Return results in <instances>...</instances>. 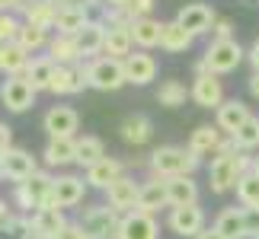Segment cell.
<instances>
[{
    "label": "cell",
    "instance_id": "cell-45",
    "mask_svg": "<svg viewBox=\"0 0 259 239\" xmlns=\"http://www.w3.org/2000/svg\"><path fill=\"white\" fill-rule=\"evenodd\" d=\"M246 211V239H259V207H243Z\"/></svg>",
    "mask_w": 259,
    "mask_h": 239
},
{
    "label": "cell",
    "instance_id": "cell-44",
    "mask_svg": "<svg viewBox=\"0 0 259 239\" xmlns=\"http://www.w3.org/2000/svg\"><path fill=\"white\" fill-rule=\"evenodd\" d=\"M125 10H128V16H132V19H144V16H151L154 0H132Z\"/></svg>",
    "mask_w": 259,
    "mask_h": 239
},
{
    "label": "cell",
    "instance_id": "cell-6",
    "mask_svg": "<svg viewBox=\"0 0 259 239\" xmlns=\"http://www.w3.org/2000/svg\"><path fill=\"white\" fill-rule=\"evenodd\" d=\"M0 102H4L7 112H26V108L35 105V89L29 80L23 77H7L4 83H0Z\"/></svg>",
    "mask_w": 259,
    "mask_h": 239
},
{
    "label": "cell",
    "instance_id": "cell-5",
    "mask_svg": "<svg viewBox=\"0 0 259 239\" xmlns=\"http://www.w3.org/2000/svg\"><path fill=\"white\" fill-rule=\"evenodd\" d=\"M246 57V51L240 48V42H211L208 45V51L202 54V61H205V71L208 74H214V77H221V74H231L240 67V61Z\"/></svg>",
    "mask_w": 259,
    "mask_h": 239
},
{
    "label": "cell",
    "instance_id": "cell-49",
    "mask_svg": "<svg viewBox=\"0 0 259 239\" xmlns=\"http://www.w3.org/2000/svg\"><path fill=\"white\" fill-rule=\"evenodd\" d=\"M13 220V211H10V204L7 201H0V233L7 230V223Z\"/></svg>",
    "mask_w": 259,
    "mask_h": 239
},
{
    "label": "cell",
    "instance_id": "cell-23",
    "mask_svg": "<svg viewBox=\"0 0 259 239\" xmlns=\"http://www.w3.org/2000/svg\"><path fill=\"white\" fill-rule=\"evenodd\" d=\"M48 57L58 64V67H74L83 61L80 48H77V38L74 35H55L52 42H48Z\"/></svg>",
    "mask_w": 259,
    "mask_h": 239
},
{
    "label": "cell",
    "instance_id": "cell-18",
    "mask_svg": "<svg viewBox=\"0 0 259 239\" xmlns=\"http://www.w3.org/2000/svg\"><path fill=\"white\" fill-rule=\"evenodd\" d=\"M106 23L103 19H90V23L77 32V48H80V54H83V61H93V57L99 51H106Z\"/></svg>",
    "mask_w": 259,
    "mask_h": 239
},
{
    "label": "cell",
    "instance_id": "cell-10",
    "mask_svg": "<svg viewBox=\"0 0 259 239\" xmlns=\"http://www.w3.org/2000/svg\"><path fill=\"white\" fill-rule=\"evenodd\" d=\"M176 23L183 29H189V32L198 38V35L211 32L214 23H218V16H214V7H208V4H186V7H179Z\"/></svg>",
    "mask_w": 259,
    "mask_h": 239
},
{
    "label": "cell",
    "instance_id": "cell-12",
    "mask_svg": "<svg viewBox=\"0 0 259 239\" xmlns=\"http://www.w3.org/2000/svg\"><path fill=\"white\" fill-rule=\"evenodd\" d=\"M42 125L48 131V141H55V137H74V131L80 128V115L71 105H52L45 112Z\"/></svg>",
    "mask_w": 259,
    "mask_h": 239
},
{
    "label": "cell",
    "instance_id": "cell-50",
    "mask_svg": "<svg viewBox=\"0 0 259 239\" xmlns=\"http://www.w3.org/2000/svg\"><path fill=\"white\" fill-rule=\"evenodd\" d=\"M38 4H42V0H16V7H13V13H29V10H35Z\"/></svg>",
    "mask_w": 259,
    "mask_h": 239
},
{
    "label": "cell",
    "instance_id": "cell-19",
    "mask_svg": "<svg viewBox=\"0 0 259 239\" xmlns=\"http://www.w3.org/2000/svg\"><path fill=\"white\" fill-rule=\"evenodd\" d=\"M125 80L135 86H147L151 80H157V61L147 51H132L125 57Z\"/></svg>",
    "mask_w": 259,
    "mask_h": 239
},
{
    "label": "cell",
    "instance_id": "cell-4",
    "mask_svg": "<svg viewBox=\"0 0 259 239\" xmlns=\"http://www.w3.org/2000/svg\"><path fill=\"white\" fill-rule=\"evenodd\" d=\"M122 217H125V214H118L115 207L99 204V207H87V211H83L80 226H83L87 239H118Z\"/></svg>",
    "mask_w": 259,
    "mask_h": 239
},
{
    "label": "cell",
    "instance_id": "cell-39",
    "mask_svg": "<svg viewBox=\"0 0 259 239\" xmlns=\"http://www.w3.org/2000/svg\"><path fill=\"white\" fill-rule=\"evenodd\" d=\"M234 144H237V150H243V153L256 150L259 147V115H250V122L234 134Z\"/></svg>",
    "mask_w": 259,
    "mask_h": 239
},
{
    "label": "cell",
    "instance_id": "cell-28",
    "mask_svg": "<svg viewBox=\"0 0 259 239\" xmlns=\"http://www.w3.org/2000/svg\"><path fill=\"white\" fill-rule=\"evenodd\" d=\"M64 226H67V220H64L61 207H38V211L32 214V230L42 233L45 239H55Z\"/></svg>",
    "mask_w": 259,
    "mask_h": 239
},
{
    "label": "cell",
    "instance_id": "cell-33",
    "mask_svg": "<svg viewBox=\"0 0 259 239\" xmlns=\"http://www.w3.org/2000/svg\"><path fill=\"white\" fill-rule=\"evenodd\" d=\"M192 42H195V35L189 32V29H183V26L176 23V19L163 26V42H160V48H163V51H170V54L189 51V48H192Z\"/></svg>",
    "mask_w": 259,
    "mask_h": 239
},
{
    "label": "cell",
    "instance_id": "cell-11",
    "mask_svg": "<svg viewBox=\"0 0 259 239\" xmlns=\"http://www.w3.org/2000/svg\"><path fill=\"white\" fill-rule=\"evenodd\" d=\"M138 198H141V185H138L132 175L115 178V182L106 188V201H109V207H115L118 214L138 211Z\"/></svg>",
    "mask_w": 259,
    "mask_h": 239
},
{
    "label": "cell",
    "instance_id": "cell-2",
    "mask_svg": "<svg viewBox=\"0 0 259 239\" xmlns=\"http://www.w3.org/2000/svg\"><path fill=\"white\" fill-rule=\"evenodd\" d=\"M52 185H55V178L38 169L32 178H26V182L13 185V204H16L23 214H29V211L35 214L38 207L48 204V198H52Z\"/></svg>",
    "mask_w": 259,
    "mask_h": 239
},
{
    "label": "cell",
    "instance_id": "cell-14",
    "mask_svg": "<svg viewBox=\"0 0 259 239\" xmlns=\"http://www.w3.org/2000/svg\"><path fill=\"white\" fill-rule=\"evenodd\" d=\"M118 239H160V226H157L154 214L144 211H132L122 217V226H118Z\"/></svg>",
    "mask_w": 259,
    "mask_h": 239
},
{
    "label": "cell",
    "instance_id": "cell-40",
    "mask_svg": "<svg viewBox=\"0 0 259 239\" xmlns=\"http://www.w3.org/2000/svg\"><path fill=\"white\" fill-rule=\"evenodd\" d=\"M237 201L243 207H259V175L256 172H246L237 182Z\"/></svg>",
    "mask_w": 259,
    "mask_h": 239
},
{
    "label": "cell",
    "instance_id": "cell-24",
    "mask_svg": "<svg viewBox=\"0 0 259 239\" xmlns=\"http://www.w3.org/2000/svg\"><path fill=\"white\" fill-rule=\"evenodd\" d=\"M214 230L224 239H246V211L243 207H224L214 220Z\"/></svg>",
    "mask_w": 259,
    "mask_h": 239
},
{
    "label": "cell",
    "instance_id": "cell-15",
    "mask_svg": "<svg viewBox=\"0 0 259 239\" xmlns=\"http://www.w3.org/2000/svg\"><path fill=\"white\" fill-rule=\"evenodd\" d=\"M192 102L195 105H202V108H221L224 105V86H221V80H218L214 74H202V77H195L192 80Z\"/></svg>",
    "mask_w": 259,
    "mask_h": 239
},
{
    "label": "cell",
    "instance_id": "cell-46",
    "mask_svg": "<svg viewBox=\"0 0 259 239\" xmlns=\"http://www.w3.org/2000/svg\"><path fill=\"white\" fill-rule=\"evenodd\" d=\"M55 239H87V233H83V226H80V223H67Z\"/></svg>",
    "mask_w": 259,
    "mask_h": 239
},
{
    "label": "cell",
    "instance_id": "cell-22",
    "mask_svg": "<svg viewBox=\"0 0 259 239\" xmlns=\"http://www.w3.org/2000/svg\"><path fill=\"white\" fill-rule=\"evenodd\" d=\"M122 175H125V166L118 163L115 156H106V159H99L96 166L87 169V185L90 188H103L106 192V188L112 185L115 178H122Z\"/></svg>",
    "mask_w": 259,
    "mask_h": 239
},
{
    "label": "cell",
    "instance_id": "cell-17",
    "mask_svg": "<svg viewBox=\"0 0 259 239\" xmlns=\"http://www.w3.org/2000/svg\"><path fill=\"white\" fill-rule=\"evenodd\" d=\"M250 105L246 102H240V99H227V102L214 112V125L221 128V134H227V137H234L240 128L250 122Z\"/></svg>",
    "mask_w": 259,
    "mask_h": 239
},
{
    "label": "cell",
    "instance_id": "cell-30",
    "mask_svg": "<svg viewBox=\"0 0 259 239\" xmlns=\"http://www.w3.org/2000/svg\"><path fill=\"white\" fill-rule=\"evenodd\" d=\"M55 71H58V64H55L48 54H42V57H32V61H29L23 80H29V83H32V89L38 93V89H48V86H52Z\"/></svg>",
    "mask_w": 259,
    "mask_h": 239
},
{
    "label": "cell",
    "instance_id": "cell-47",
    "mask_svg": "<svg viewBox=\"0 0 259 239\" xmlns=\"http://www.w3.org/2000/svg\"><path fill=\"white\" fill-rule=\"evenodd\" d=\"M10 147H13V128L7 122H0V153H7Z\"/></svg>",
    "mask_w": 259,
    "mask_h": 239
},
{
    "label": "cell",
    "instance_id": "cell-35",
    "mask_svg": "<svg viewBox=\"0 0 259 239\" xmlns=\"http://www.w3.org/2000/svg\"><path fill=\"white\" fill-rule=\"evenodd\" d=\"M186 99H192V89H186L183 80H163L160 89H157V102L166 105V108L186 105Z\"/></svg>",
    "mask_w": 259,
    "mask_h": 239
},
{
    "label": "cell",
    "instance_id": "cell-13",
    "mask_svg": "<svg viewBox=\"0 0 259 239\" xmlns=\"http://www.w3.org/2000/svg\"><path fill=\"white\" fill-rule=\"evenodd\" d=\"M35 172H38V166H35V156L29 153V150H23V147H10V150L4 153V175L13 185L32 178Z\"/></svg>",
    "mask_w": 259,
    "mask_h": 239
},
{
    "label": "cell",
    "instance_id": "cell-8",
    "mask_svg": "<svg viewBox=\"0 0 259 239\" xmlns=\"http://www.w3.org/2000/svg\"><path fill=\"white\" fill-rule=\"evenodd\" d=\"M166 226L183 236V239H195L205 230V211L198 204H186V207H170V217H166Z\"/></svg>",
    "mask_w": 259,
    "mask_h": 239
},
{
    "label": "cell",
    "instance_id": "cell-58",
    "mask_svg": "<svg viewBox=\"0 0 259 239\" xmlns=\"http://www.w3.org/2000/svg\"><path fill=\"white\" fill-rule=\"evenodd\" d=\"M253 172H256V175H259V156H256V159H253Z\"/></svg>",
    "mask_w": 259,
    "mask_h": 239
},
{
    "label": "cell",
    "instance_id": "cell-1",
    "mask_svg": "<svg viewBox=\"0 0 259 239\" xmlns=\"http://www.w3.org/2000/svg\"><path fill=\"white\" fill-rule=\"evenodd\" d=\"M147 166H151L154 178H173V175H192L198 166H202V156L189 147H157V150L147 156Z\"/></svg>",
    "mask_w": 259,
    "mask_h": 239
},
{
    "label": "cell",
    "instance_id": "cell-27",
    "mask_svg": "<svg viewBox=\"0 0 259 239\" xmlns=\"http://www.w3.org/2000/svg\"><path fill=\"white\" fill-rule=\"evenodd\" d=\"M90 23V10L83 7H67V4H58V35H77L80 29Z\"/></svg>",
    "mask_w": 259,
    "mask_h": 239
},
{
    "label": "cell",
    "instance_id": "cell-32",
    "mask_svg": "<svg viewBox=\"0 0 259 239\" xmlns=\"http://www.w3.org/2000/svg\"><path fill=\"white\" fill-rule=\"evenodd\" d=\"M135 51V38H132V26H122V29H109L106 32V51L109 57H118V61H125L128 54Z\"/></svg>",
    "mask_w": 259,
    "mask_h": 239
},
{
    "label": "cell",
    "instance_id": "cell-16",
    "mask_svg": "<svg viewBox=\"0 0 259 239\" xmlns=\"http://www.w3.org/2000/svg\"><path fill=\"white\" fill-rule=\"evenodd\" d=\"M90 86V80H87V64H74V67H58L55 77H52V93L58 96H74V93H83V89Z\"/></svg>",
    "mask_w": 259,
    "mask_h": 239
},
{
    "label": "cell",
    "instance_id": "cell-31",
    "mask_svg": "<svg viewBox=\"0 0 259 239\" xmlns=\"http://www.w3.org/2000/svg\"><path fill=\"white\" fill-rule=\"evenodd\" d=\"M122 141L125 144H135V147H141L151 141V134H154V125H151V118L147 115H128L125 122H122Z\"/></svg>",
    "mask_w": 259,
    "mask_h": 239
},
{
    "label": "cell",
    "instance_id": "cell-7",
    "mask_svg": "<svg viewBox=\"0 0 259 239\" xmlns=\"http://www.w3.org/2000/svg\"><path fill=\"white\" fill-rule=\"evenodd\" d=\"M87 178L80 175H58L55 178V185H52V198H48V204L45 207H77L83 201V195H87Z\"/></svg>",
    "mask_w": 259,
    "mask_h": 239
},
{
    "label": "cell",
    "instance_id": "cell-57",
    "mask_svg": "<svg viewBox=\"0 0 259 239\" xmlns=\"http://www.w3.org/2000/svg\"><path fill=\"white\" fill-rule=\"evenodd\" d=\"M0 178H7V175H4V153H0Z\"/></svg>",
    "mask_w": 259,
    "mask_h": 239
},
{
    "label": "cell",
    "instance_id": "cell-43",
    "mask_svg": "<svg viewBox=\"0 0 259 239\" xmlns=\"http://www.w3.org/2000/svg\"><path fill=\"white\" fill-rule=\"evenodd\" d=\"M211 42H234V23H231V19H218V23H214Z\"/></svg>",
    "mask_w": 259,
    "mask_h": 239
},
{
    "label": "cell",
    "instance_id": "cell-36",
    "mask_svg": "<svg viewBox=\"0 0 259 239\" xmlns=\"http://www.w3.org/2000/svg\"><path fill=\"white\" fill-rule=\"evenodd\" d=\"M48 32L45 29H35V26H29V23H23V29H19V35H16V45L23 48L26 54H35L38 48H48Z\"/></svg>",
    "mask_w": 259,
    "mask_h": 239
},
{
    "label": "cell",
    "instance_id": "cell-41",
    "mask_svg": "<svg viewBox=\"0 0 259 239\" xmlns=\"http://www.w3.org/2000/svg\"><path fill=\"white\" fill-rule=\"evenodd\" d=\"M19 29H23V23L16 19V13H0V42L4 45H13Z\"/></svg>",
    "mask_w": 259,
    "mask_h": 239
},
{
    "label": "cell",
    "instance_id": "cell-26",
    "mask_svg": "<svg viewBox=\"0 0 259 239\" xmlns=\"http://www.w3.org/2000/svg\"><path fill=\"white\" fill-rule=\"evenodd\" d=\"M160 207H170V198H166V185H163V178H151V182H144V185H141L138 211H144V214H157Z\"/></svg>",
    "mask_w": 259,
    "mask_h": 239
},
{
    "label": "cell",
    "instance_id": "cell-51",
    "mask_svg": "<svg viewBox=\"0 0 259 239\" xmlns=\"http://www.w3.org/2000/svg\"><path fill=\"white\" fill-rule=\"evenodd\" d=\"M195 239H224V236H221V233H218V230H214V226H205V230H202V233H198Z\"/></svg>",
    "mask_w": 259,
    "mask_h": 239
},
{
    "label": "cell",
    "instance_id": "cell-20",
    "mask_svg": "<svg viewBox=\"0 0 259 239\" xmlns=\"http://www.w3.org/2000/svg\"><path fill=\"white\" fill-rule=\"evenodd\" d=\"M166 185V198H170V207H186V204H198V185L192 175H173L163 178Z\"/></svg>",
    "mask_w": 259,
    "mask_h": 239
},
{
    "label": "cell",
    "instance_id": "cell-55",
    "mask_svg": "<svg viewBox=\"0 0 259 239\" xmlns=\"http://www.w3.org/2000/svg\"><path fill=\"white\" fill-rule=\"evenodd\" d=\"M23 239H45V236H42V233H35V230H29V233H26Z\"/></svg>",
    "mask_w": 259,
    "mask_h": 239
},
{
    "label": "cell",
    "instance_id": "cell-59",
    "mask_svg": "<svg viewBox=\"0 0 259 239\" xmlns=\"http://www.w3.org/2000/svg\"><path fill=\"white\" fill-rule=\"evenodd\" d=\"M52 4H64V0H52Z\"/></svg>",
    "mask_w": 259,
    "mask_h": 239
},
{
    "label": "cell",
    "instance_id": "cell-56",
    "mask_svg": "<svg viewBox=\"0 0 259 239\" xmlns=\"http://www.w3.org/2000/svg\"><path fill=\"white\" fill-rule=\"evenodd\" d=\"M4 54H7V45L0 42V71H4Z\"/></svg>",
    "mask_w": 259,
    "mask_h": 239
},
{
    "label": "cell",
    "instance_id": "cell-34",
    "mask_svg": "<svg viewBox=\"0 0 259 239\" xmlns=\"http://www.w3.org/2000/svg\"><path fill=\"white\" fill-rule=\"evenodd\" d=\"M99 159H106V144L99 141V137L87 134V137H77V166H96Z\"/></svg>",
    "mask_w": 259,
    "mask_h": 239
},
{
    "label": "cell",
    "instance_id": "cell-25",
    "mask_svg": "<svg viewBox=\"0 0 259 239\" xmlns=\"http://www.w3.org/2000/svg\"><path fill=\"white\" fill-rule=\"evenodd\" d=\"M221 128L218 125H198L192 134H189V150H195L198 156H208V153H218V147H221Z\"/></svg>",
    "mask_w": 259,
    "mask_h": 239
},
{
    "label": "cell",
    "instance_id": "cell-29",
    "mask_svg": "<svg viewBox=\"0 0 259 239\" xmlns=\"http://www.w3.org/2000/svg\"><path fill=\"white\" fill-rule=\"evenodd\" d=\"M45 163L48 166H67L77 163V137H55L45 144Z\"/></svg>",
    "mask_w": 259,
    "mask_h": 239
},
{
    "label": "cell",
    "instance_id": "cell-52",
    "mask_svg": "<svg viewBox=\"0 0 259 239\" xmlns=\"http://www.w3.org/2000/svg\"><path fill=\"white\" fill-rule=\"evenodd\" d=\"M246 83H250V93H253V99H259V74H253L250 80H246Z\"/></svg>",
    "mask_w": 259,
    "mask_h": 239
},
{
    "label": "cell",
    "instance_id": "cell-9",
    "mask_svg": "<svg viewBox=\"0 0 259 239\" xmlns=\"http://www.w3.org/2000/svg\"><path fill=\"white\" fill-rule=\"evenodd\" d=\"M240 169H237V153L234 156H214L211 166H208V185H211L214 195H224L231 192V188H237V182H240Z\"/></svg>",
    "mask_w": 259,
    "mask_h": 239
},
{
    "label": "cell",
    "instance_id": "cell-42",
    "mask_svg": "<svg viewBox=\"0 0 259 239\" xmlns=\"http://www.w3.org/2000/svg\"><path fill=\"white\" fill-rule=\"evenodd\" d=\"M29 230H32V217H26V214H13V220L7 223V236H13V239H23Z\"/></svg>",
    "mask_w": 259,
    "mask_h": 239
},
{
    "label": "cell",
    "instance_id": "cell-37",
    "mask_svg": "<svg viewBox=\"0 0 259 239\" xmlns=\"http://www.w3.org/2000/svg\"><path fill=\"white\" fill-rule=\"evenodd\" d=\"M26 23L29 26H35V29H55V23H58V4H52V0H42L35 10H29L26 13Z\"/></svg>",
    "mask_w": 259,
    "mask_h": 239
},
{
    "label": "cell",
    "instance_id": "cell-48",
    "mask_svg": "<svg viewBox=\"0 0 259 239\" xmlns=\"http://www.w3.org/2000/svg\"><path fill=\"white\" fill-rule=\"evenodd\" d=\"M246 61L253 64V74H259V38L250 45V51H246Z\"/></svg>",
    "mask_w": 259,
    "mask_h": 239
},
{
    "label": "cell",
    "instance_id": "cell-21",
    "mask_svg": "<svg viewBox=\"0 0 259 239\" xmlns=\"http://www.w3.org/2000/svg\"><path fill=\"white\" fill-rule=\"evenodd\" d=\"M163 26L160 19H154V16H144V19H135L132 23V38H135V45L141 48V51H151V48H157L163 42Z\"/></svg>",
    "mask_w": 259,
    "mask_h": 239
},
{
    "label": "cell",
    "instance_id": "cell-53",
    "mask_svg": "<svg viewBox=\"0 0 259 239\" xmlns=\"http://www.w3.org/2000/svg\"><path fill=\"white\" fill-rule=\"evenodd\" d=\"M13 7H16V0H0V13H13Z\"/></svg>",
    "mask_w": 259,
    "mask_h": 239
},
{
    "label": "cell",
    "instance_id": "cell-54",
    "mask_svg": "<svg viewBox=\"0 0 259 239\" xmlns=\"http://www.w3.org/2000/svg\"><path fill=\"white\" fill-rule=\"evenodd\" d=\"M106 4H109V7H128L132 0H106Z\"/></svg>",
    "mask_w": 259,
    "mask_h": 239
},
{
    "label": "cell",
    "instance_id": "cell-38",
    "mask_svg": "<svg viewBox=\"0 0 259 239\" xmlns=\"http://www.w3.org/2000/svg\"><path fill=\"white\" fill-rule=\"evenodd\" d=\"M29 61H32V57H29L16 42H13V45H7V54H4V74H7V77H23V74H26V67H29Z\"/></svg>",
    "mask_w": 259,
    "mask_h": 239
},
{
    "label": "cell",
    "instance_id": "cell-3",
    "mask_svg": "<svg viewBox=\"0 0 259 239\" xmlns=\"http://www.w3.org/2000/svg\"><path fill=\"white\" fill-rule=\"evenodd\" d=\"M87 80H90L93 89H99V93L122 89L128 83L125 80V61L109 57V54H99V57H93V61H87Z\"/></svg>",
    "mask_w": 259,
    "mask_h": 239
}]
</instances>
